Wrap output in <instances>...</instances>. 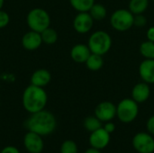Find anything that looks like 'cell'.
<instances>
[{
	"label": "cell",
	"mask_w": 154,
	"mask_h": 153,
	"mask_svg": "<svg viewBox=\"0 0 154 153\" xmlns=\"http://www.w3.org/2000/svg\"><path fill=\"white\" fill-rule=\"evenodd\" d=\"M146 37H147V40L148 41H153L154 42V26L150 27L147 32H146Z\"/></svg>",
	"instance_id": "obj_30"
},
{
	"label": "cell",
	"mask_w": 154,
	"mask_h": 153,
	"mask_svg": "<svg viewBox=\"0 0 154 153\" xmlns=\"http://www.w3.org/2000/svg\"><path fill=\"white\" fill-rule=\"evenodd\" d=\"M149 6V0H130L128 9L134 14H143Z\"/></svg>",
	"instance_id": "obj_18"
},
{
	"label": "cell",
	"mask_w": 154,
	"mask_h": 153,
	"mask_svg": "<svg viewBox=\"0 0 154 153\" xmlns=\"http://www.w3.org/2000/svg\"><path fill=\"white\" fill-rule=\"evenodd\" d=\"M42 43H45L47 45H52L58 41V32L56 30H54L51 27H48L43 32H41Z\"/></svg>",
	"instance_id": "obj_21"
},
{
	"label": "cell",
	"mask_w": 154,
	"mask_h": 153,
	"mask_svg": "<svg viewBox=\"0 0 154 153\" xmlns=\"http://www.w3.org/2000/svg\"><path fill=\"white\" fill-rule=\"evenodd\" d=\"M26 23L30 30L42 32L51 25V16L49 13L41 7H36L29 11L26 16Z\"/></svg>",
	"instance_id": "obj_4"
},
{
	"label": "cell",
	"mask_w": 154,
	"mask_h": 153,
	"mask_svg": "<svg viewBox=\"0 0 154 153\" xmlns=\"http://www.w3.org/2000/svg\"><path fill=\"white\" fill-rule=\"evenodd\" d=\"M112 43L113 41L109 33L102 30H97L91 33L88 41V46L89 47L91 53L102 56L111 50Z\"/></svg>",
	"instance_id": "obj_3"
},
{
	"label": "cell",
	"mask_w": 154,
	"mask_h": 153,
	"mask_svg": "<svg viewBox=\"0 0 154 153\" xmlns=\"http://www.w3.org/2000/svg\"><path fill=\"white\" fill-rule=\"evenodd\" d=\"M83 125H84V128L88 132L92 133V132L103 127V123L97 116L93 115V116L86 117L83 122Z\"/></svg>",
	"instance_id": "obj_22"
},
{
	"label": "cell",
	"mask_w": 154,
	"mask_h": 153,
	"mask_svg": "<svg viewBox=\"0 0 154 153\" xmlns=\"http://www.w3.org/2000/svg\"><path fill=\"white\" fill-rule=\"evenodd\" d=\"M95 3V0H69L70 5L78 13L88 12Z\"/></svg>",
	"instance_id": "obj_20"
},
{
	"label": "cell",
	"mask_w": 154,
	"mask_h": 153,
	"mask_svg": "<svg viewBox=\"0 0 154 153\" xmlns=\"http://www.w3.org/2000/svg\"><path fill=\"white\" fill-rule=\"evenodd\" d=\"M51 74L48 69H40L35 70L31 77V84L40 87H46L51 82Z\"/></svg>",
	"instance_id": "obj_16"
},
{
	"label": "cell",
	"mask_w": 154,
	"mask_h": 153,
	"mask_svg": "<svg viewBox=\"0 0 154 153\" xmlns=\"http://www.w3.org/2000/svg\"><path fill=\"white\" fill-rule=\"evenodd\" d=\"M151 96V87L150 84L146 82L137 83L132 89L131 96L138 104H143L146 102Z\"/></svg>",
	"instance_id": "obj_13"
},
{
	"label": "cell",
	"mask_w": 154,
	"mask_h": 153,
	"mask_svg": "<svg viewBox=\"0 0 154 153\" xmlns=\"http://www.w3.org/2000/svg\"><path fill=\"white\" fill-rule=\"evenodd\" d=\"M27 131L33 132L42 137L51 135L57 128V120L55 115L45 109L39 111L27 118L24 123Z\"/></svg>",
	"instance_id": "obj_1"
},
{
	"label": "cell",
	"mask_w": 154,
	"mask_h": 153,
	"mask_svg": "<svg viewBox=\"0 0 154 153\" xmlns=\"http://www.w3.org/2000/svg\"><path fill=\"white\" fill-rule=\"evenodd\" d=\"M90 54L91 51L88 44L78 43L74 45L70 50V58L77 63H85Z\"/></svg>",
	"instance_id": "obj_15"
},
{
	"label": "cell",
	"mask_w": 154,
	"mask_h": 153,
	"mask_svg": "<svg viewBox=\"0 0 154 153\" xmlns=\"http://www.w3.org/2000/svg\"><path fill=\"white\" fill-rule=\"evenodd\" d=\"M134 14L129 10L120 8L116 10L110 16V24L117 32H126L134 26Z\"/></svg>",
	"instance_id": "obj_6"
},
{
	"label": "cell",
	"mask_w": 154,
	"mask_h": 153,
	"mask_svg": "<svg viewBox=\"0 0 154 153\" xmlns=\"http://www.w3.org/2000/svg\"><path fill=\"white\" fill-rule=\"evenodd\" d=\"M146 23H147V18L143 15V14L134 15V26L143 27L146 25Z\"/></svg>",
	"instance_id": "obj_25"
},
{
	"label": "cell",
	"mask_w": 154,
	"mask_h": 153,
	"mask_svg": "<svg viewBox=\"0 0 154 153\" xmlns=\"http://www.w3.org/2000/svg\"><path fill=\"white\" fill-rule=\"evenodd\" d=\"M42 44V40L40 32L34 31H28L26 33L23 34L22 38V45L23 47L30 51L35 50L41 47Z\"/></svg>",
	"instance_id": "obj_12"
},
{
	"label": "cell",
	"mask_w": 154,
	"mask_h": 153,
	"mask_svg": "<svg viewBox=\"0 0 154 153\" xmlns=\"http://www.w3.org/2000/svg\"><path fill=\"white\" fill-rule=\"evenodd\" d=\"M60 153H79L78 145L73 140H66L60 145Z\"/></svg>",
	"instance_id": "obj_24"
},
{
	"label": "cell",
	"mask_w": 154,
	"mask_h": 153,
	"mask_svg": "<svg viewBox=\"0 0 154 153\" xmlns=\"http://www.w3.org/2000/svg\"><path fill=\"white\" fill-rule=\"evenodd\" d=\"M94 19L88 12H79L74 17L73 28L80 34H85L90 32L94 25Z\"/></svg>",
	"instance_id": "obj_10"
},
{
	"label": "cell",
	"mask_w": 154,
	"mask_h": 153,
	"mask_svg": "<svg viewBox=\"0 0 154 153\" xmlns=\"http://www.w3.org/2000/svg\"><path fill=\"white\" fill-rule=\"evenodd\" d=\"M139 75L143 82L154 84V60L144 59L140 63Z\"/></svg>",
	"instance_id": "obj_14"
},
{
	"label": "cell",
	"mask_w": 154,
	"mask_h": 153,
	"mask_svg": "<svg viewBox=\"0 0 154 153\" xmlns=\"http://www.w3.org/2000/svg\"><path fill=\"white\" fill-rule=\"evenodd\" d=\"M23 147L29 153H42L44 149L43 137L33 132L27 131L23 136Z\"/></svg>",
	"instance_id": "obj_9"
},
{
	"label": "cell",
	"mask_w": 154,
	"mask_h": 153,
	"mask_svg": "<svg viewBox=\"0 0 154 153\" xmlns=\"http://www.w3.org/2000/svg\"><path fill=\"white\" fill-rule=\"evenodd\" d=\"M0 153H21L19 149L16 148L15 146H12V145H8V146H5L4 147Z\"/></svg>",
	"instance_id": "obj_29"
},
{
	"label": "cell",
	"mask_w": 154,
	"mask_h": 153,
	"mask_svg": "<svg viewBox=\"0 0 154 153\" xmlns=\"http://www.w3.org/2000/svg\"><path fill=\"white\" fill-rule=\"evenodd\" d=\"M146 129L149 133L154 136V115H152L146 122Z\"/></svg>",
	"instance_id": "obj_27"
},
{
	"label": "cell",
	"mask_w": 154,
	"mask_h": 153,
	"mask_svg": "<svg viewBox=\"0 0 154 153\" xmlns=\"http://www.w3.org/2000/svg\"><path fill=\"white\" fill-rule=\"evenodd\" d=\"M152 1H153V2H154V0H152Z\"/></svg>",
	"instance_id": "obj_33"
},
{
	"label": "cell",
	"mask_w": 154,
	"mask_h": 153,
	"mask_svg": "<svg viewBox=\"0 0 154 153\" xmlns=\"http://www.w3.org/2000/svg\"><path fill=\"white\" fill-rule=\"evenodd\" d=\"M94 115L97 116L103 124L112 121L116 117V106L110 101L100 102L95 108Z\"/></svg>",
	"instance_id": "obj_8"
},
{
	"label": "cell",
	"mask_w": 154,
	"mask_h": 153,
	"mask_svg": "<svg viewBox=\"0 0 154 153\" xmlns=\"http://www.w3.org/2000/svg\"><path fill=\"white\" fill-rule=\"evenodd\" d=\"M103 128H104L108 133L112 134V133L116 131V124H115L112 121H109V122L104 123Z\"/></svg>",
	"instance_id": "obj_28"
},
{
	"label": "cell",
	"mask_w": 154,
	"mask_h": 153,
	"mask_svg": "<svg viewBox=\"0 0 154 153\" xmlns=\"http://www.w3.org/2000/svg\"><path fill=\"white\" fill-rule=\"evenodd\" d=\"M4 4H5V0H0V10H2Z\"/></svg>",
	"instance_id": "obj_32"
},
{
	"label": "cell",
	"mask_w": 154,
	"mask_h": 153,
	"mask_svg": "<svg viewBox=\"0 0 154 153\" xmlns=\"http://www.w3.org/2000/svg\"><path fill=\"white\" fill-rule=\"evenodd\" d=\"M84 153H102L101 152V150H98V149H96V148H93V147H90L88 149L86 150V151Z\"/></svg>",
	"instance_id": "obj_31"
},
{
	"label": "cell",
	"mask_w": 154,
	"mask_h": 153,
	"mask_svg": "<svg viewBox=\"0 0 154 153\" xmlns=\"http://www.w3.org/2000/svg\"><path fill=\"white\" fill-rule=\"evenodd\" d=\"M139 115V104L132 97L124 98L116 106V117L123 124L133 123Z\"/></svg>",
	"instance_id": "obj_5"
},
{
	"label": "cell",
	"mask_w": 154,
	"mask_h": 153,
	"mask_svg": "<svg viewBox=\"0 0 154 153\" xmlns=\"http://www.w3.org/2000/svg\"><path fill=\"white\" fill-rule=\"evenodd\" d=\"M139 51L144 59L154 60V42L148 40L142 42L139 48Z\"/></svg>",
	"instance_id": "obj_23"
},
{
	"label": "cell",
	"mask_w": 154,
	"mask_h": 153,
	"mask_svg": "<svg viewBox=\"0 0 154 153\" xmlns=\"http://www.w3.org/2000/svg\"><path fill=\"white\" fill-rule=\"evenodd\" d=\"M48 102V95L43 87L34 85L28 86L23 93L22 104L26 112L30 115L42 111Z\"/></svg>",
	"instance_id": "obj_2"
},
{
	"label": "cell",
	"mask_w": 154,
	"mask_h": 153,
	"mask_svg": "<svg viewBox=\"0 0 154 153\" xmlns=\"http://www.w3.org/2000/svg\"><path fill=\"white\" fill-rule=\"evenodd\" d=\"M88 13L95 21H101L105 19L107 15V10L106 6L99 3H95L88 11Z\"/></svg>",
	"instance_id": "obj_19"
},
{
	"label": "cell",
	"mask_w": 154,
	"mask_h": 153,
	"mask_svg": "<svg viewBox=\"0 0 154 153\" xmlns=\"http://www.w3.org/2000/svg\"><path fill=\"white\" fill-rule=\"evenodd\" d=\"M9 22H10L9 14L5 11L0 10V29L6 27L8 25Z\"/></svg>",
	"instance_id": "obj_26"
},
{
	"label": "cell",
	"mask_w": 154,
	"mask_h": 153,
	"mask_svg": "<svg viewBox=\"0 0 154 153\" xmlns=\"http://www.w3.org/2000/svg\"><path fill=\"white\" fill-rule=\"evenodd\" d=\"M104 63L105 61H104L103 56L99 54H95V53H91L88 59L87 60V61L85 62L87 69L91 71L100 70L103 68Z\"/></svg>",
	"instance_id": "obj_17"
},
{
	"label": "cell",
	"mask_w": 154,
	"mask_h": 153,
	"mask_svg": "<svg viewBox=\"0 0 154 153\" xmlns=\"http://www.w3.org/2000/svg\"><path fill=\"white\" fill-rule=\"evenodd\" d=\"M132 144L138 153L154 152V136L148 132L137 133L133 137Z\"/></svg>",
	"instance_id": "obj_7"
},
{
	"label": "cell",
	"mask_w": 154,
	"mask_h": 153,
	"mask_svg": "<svg viewBox=\"0 0 154 153\" xmlns=\"http://www.w3.org/2000/svg\"><path fill=\"white\" fill-rule=\"evenodd\" d=\"M111 141V134L108 133L103 127L90 133L88 142L90 144V147L98 149V150H104L106 149Z\"/></svg>",
	"instance_id": "obj_11"
}]
</instances>
